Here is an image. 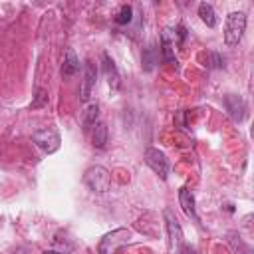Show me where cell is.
Here are the masks:
<instances>
[{
	"label": "cell",
	"instance_id": "6da1fadb",
	"mask_svg": "<svg viewBox=\"0 0 254 254\" xmlns=\"http://www.w3.org/2000/svg\"><path fill=\"white\" fill-rule=\"evenodd\" d=\"M246 30V14L244 12H230L224 22V44L234 48L240 44Z\"/></svg>",
	"mask_w": 254,
	"mask_h": 254
},
{
	"label": "cell",
	"instance_id": "7a4b0ae2",
	"mask_svg": "<svg viewBox=\"0 0 254 254\" xmlns=\"http://www.w3.org/2000/svg\"><path fill=\"white\" fill-rule=\"evenodd\" d=\"M133 238V232L129 228H115L111 232H107L99 244H97V254H115L119 248H123L125 244H129Z\"/></svg>",
	"mask_w": 254,
	"mask_h": 254
},
{
	"label": "cell",
	"instance_id": "3957f363",
	"mask_svg": "<svg viewBox=\"0 0 254 254\" xmlns=\"http://www.w3.org/2000/svg\"><path fill=\"white\" fill-rule=\"evenodd\" d=\"M83 183L93 190V192H107L109 187H111V175L105 167L101 165H95V167H89L83 175Z\"/></svg>",
	"mask_w": 254,
	"mask_h": 254
},
{
	"label": "cell",
	"instance_id": "277c9868",
	"mask_svg": "<svg viewBox=\"0 0 254 254\" xmlns=\"http://www.w3.org/2000/svg\"><path fill=\"white\" fill-rule=\"evenodd\" d=\"M32 141L44 151V153H56L58 149H60V145H62V137H60V133H58V129L56 127H42V129H38V131H34V135H32Z\"/></svg>",
	"mask_w": 254,
	"mask_h": 254
},
{
	"label": "cell",
	"instance_id": "5b68a950",
	"mask_svg": "<svg viewBox=\"0 0 254 254\" xmlns=\"http://www.w3.org/2000/svg\"><path fill=\"white\" fill-rule=\"evenodd\" d=\"M145 163H147V167H149L155 175H159L163 181L169 177V159L165 157L163 151H159V149H155V147H147V149H145Z\"/></svg>",
	"mask_w": 254,
	"mask_h": 254
},
{
	"label": "cell",
	"instance_id": "8992f818",
	"mask_svg": "<svg viewBox=\"0 0 254 254\" xmlns=\"http://www.w3.org/2000/svg\"><path fill=\"white\" fill-rule=\"evenodd\" d=\"M163 216H165V226H167V236H169V248L173 250L175 246H179L183 242V228L171 208H165Z\"/></svg>",
	"mask_w": 254,
	"mask_h": 254
},
{
	"label": "cell",
	"instance_id": "52a82bcc",
	"mask_svg": "<svg viewBox=\"0 0 254 254\" xmlns=\"http://www.w3.org/2000/svg\"><path fill=\"white\" fill-rule=\"evenodd\" d=\"M95 81H97V69L91 62L85 64V71H83V81H81V89H79V99L85 103L95 87Z\"/></svg>",
	"mask_w": 254,
	"mask_h": 254
},
{
	"label": "cell",
	"instance_id": "ba28073f",
	"mask_svg": "<svg viewBox=\"0 0 254 254\" xmlns=\"http://www.w3.org/2000/svg\"><path fill=\"white\" fill-rule=\"evenodd\" d=\"M224 105H226V109H228V113H230V117L234 121H242L246 117V103H244L242 97H238V95H226L224 97Z\"/></svg>",
	"mask_w": 254,
	"mask_h": 254
},
{
	"label": "cell",
	"instance_id": "9c48e42d",
	"mask_svg": "<svg viewBox=\"0 0 254 254\" xmlns=\"http://www.w3.org/2000/svg\"><path fill=\"white\" fill-rule=\"evenodd\" d=\"M103 69H105V75H107V83L113 91H117L121 87V77H119V71H117V65L115 62L109 58V54H103Z\"/></svg>",
	"mask_w": 254,
	"mask_h": 254
},
{
	"label": "cell",
	"instance_id": "30bf717a",
	"mask_svg": "<svg viewBox=\"0 0 254 254\" xmlns=\"http://www.w3.org/2000/svg\"><path fill=\"white\" fill-rule=\"evenodd\" d=\"M179 202H181V206H183V210H185V214L189 218H192L194 222H200L198 216H196V210H194V196L187 187H183L179 190Z\"/></svg>",
	"mask_w": 254,
	"mask_h": 254
},
{
	"label": "cell",
	"instance_id": "8fae6325",
	"mask_svg": "<svg viewBox=\"0 0 254 254\" xmlns=\"http://www.w3.org/2000/svg\"><path fill=\"white\" fill-rule=\"evenodd\" d=\"M79 69V58L75 56V52L71 48L65 50V56H64V64H62V77L67 79L71 77L75 71Z\"/></svg>",
	"mask_w": 254,
	"mask_h": 254
},
{
	"label": "cell",
	"instance_id": "7c38bea8",
	"mask_svg": "<svg viewBox=\"0 0 254 254\" xmlns=\"http://www.w3.org/2000/svg\"><path fill=\"white\" fill-rule=\"evenodd\" d=\"M161 54H163V62H167V64L175 62L177 64V60H175V44L171 40V30H163V34H161Z\"/></svg>",
	"mask_w": 254,
	"mask_h": 254
},
{
	"label": "cell",
	"instance_id": "4fadbf2b",
	"mask_svg": "<svg viewBox=\"0 0 254 254\" xmlns=\"http://www.w3.org/2000/svg\"><path fill=\"white\" fill-rule=\"evenodd\" d=\"M97 117H99V105L97 103H89L83 111V117H81V123H83V131H89L93 129V125L97 123Z\"/></svg>",
	"mask_w": 254,
	"mask_h": 254
},
{
	"label": "cell",
	"instance_id": "5bb4252c",
	"mask_svg": "<svg viewBox=\"0 0 254 254\" xmlns=\"http://www.w3.org/2000/svg\"><path fill=\"white\" fill-rule=\"evenodd\" d=\"M91 141L95 149H103L107 145V127L103 121H97L93 125V133H91Z\"/></svg>",
	"mask_w": 254,
	"mask_h": 254
},
{
	"label": "cell",
	"instance_id": "9a60e30c",
	"mask_svg": "<svg viewBox=\"0 0 254 254\" xmlns=\"http://www.w3.org/2000/svg\"><path fill=\"white\" fill-rule=\"evenodd\" d=\"M198 16H200V20H202L208 28H214V26H216V14H214V8H212L210 4L200 2V4H198Z\"/></svg>",
	"mask_w": 254,
	"mask_h": 254
},
{
	"label": "cell",
	"instance_id": "2e32d148",
	"mask_svg": "<svg viewBox=\"0 0 254 254\" xmlns=\"http://www.w3.org/2000/svg\"><path fill=\"white\" fill-rule=\"evenodd\" d=\"M131 18H133V8L129 6V4H123L121 8H119V12L115 14V24H119V26H125V24H129L131 22Z\"/></svg>",
	"mask_w": 254,
	"mask_h": 254
},
{
	"label": "cell",
	"instance_id": "e0dca14e",
	"mask_svg": "<svg viewBox=\"0 0 254 254\" xmlns=\"http://www.w3.org/2000/svg\"><path fill=\"white\" fill-rule=\"evenodd\" d=\"M153 54H155V48H153V46H149V48L143 52V67H145L147 71H149V69L155 65V62H157V58H155Z\"/></svg>",
	"mask_w": 254,
	"mask_h": 254
},
{
	"label": "cell",
	"instance_id": "ac0fdd59",
	"mask_svg": "<svg viewBox=\"0 0 254 254\" xmlns=\"http://www.w3.org/2000/svg\"><path fill=\"white\" fill-rule=\"evenodd\" d=\"M206 58H208V62H206L204 65H208V67H222V65H224L222 56H218V54H214V52L206 54Z\"/></svg>",
	"mask_w": 254,
	"mask_h": 254
},
{
	"label": "cell",
	"instance_id": "d6986e66",
	"mask_svg": "<svg viewBox=\"0 0 254 254\" xmlns=\"http://www.w3.org/2000/svg\"><path fill=\"white\" fill-rule=\"evenodd\" d=\"M46 101H48V93L38 87V89H36V101L32 103V107H40V105H44Z\"/></svg>",
	"mask_w": 254,
	"mask_h": 254
},
{
	"label": "cell",
	"instance_id": "ffe728a7",
	"mask_svg": "<svg viewBox=\"0 0 254 254\" xmlns=\"http://www.w3.org/2000/svg\"><path fill=\"white\" fill-rule=\"evenodd\" d=\"M179 254H198V250L194 246H190V244H183L179 248Z\"/></svg>",
	"mask_w": 254,
	"mask_h": 254
},
{
	"label": "cell",
	"instance_id": "44dd1931",
	"mask_svg": "<svg viewBox=\"0 0 254 254\" xmlns=\"http://www.w3.org/2000/svg\"><path fill=\"white\" fill-rule=\"evenodd\" d=\"M175 34H177V36H179V46H181V44H183V42H185V38H187V28H185V26H179V28H177V32H175Z\"/></svg>",
	"mask_w": 254,
	"mask_h": 254
},
{
	"label": "cell",
	"instance_id": "7402d4cb",
	"mask_svg": "<svg viewBox=\"0 0 254 254\" xmlns=\"http://www.w3.org/2000/svg\"><path fill=\"white\" fill-rule=\"evenodd\" d=\"M42 254H60V252H56V250H46V252H42Z\"/></svg>",
	"mask_w": 254,
	"mask_h": 254
}]
</instances>
